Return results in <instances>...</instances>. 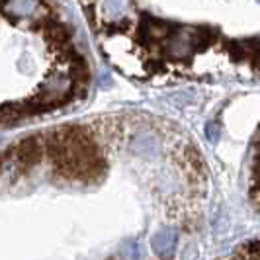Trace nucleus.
<instances>
[{
	"mask_svg": "<svg viewBox=\"0 0 260 260\" xmlns=\"http://www.w3.org/2000/svg\"><path fill=\"white\" fill-rule=\"evenodd\" d=\"M73 88V80L69 77H63V75H59V77H53L49 82H47V86L43 88V96H41V102L43 104H51V102H61L63 98H65L67 94L71 92Z\"/></svg>",
	"mask_w": 260,
	"mask_h": 260,
	"instance_id": "f257e3e1",
	"label": "nucleus"
},
{
	"mask_svg": "<svg viewBox=\"0 0 260 260\" xmlns=\"http://www.w3.org/2000/svg\"><path fill=\"white\" fill-rule=\"evenodd\" d=\"M198 45V38L192 31H178L176 36L169 39V55L172 57H188L190 53L196 49Z\"/></svg>",
	"mask_w": 260,
	"mask_h": 260,
	"instance_id": "f03ea898",
	"label": "nucleus"
},
{
	"mask_svg": "<svg viewBox=\"0 0 260 260\" xmlns=\"http://www.w3.org/2000/svg\"><path fill=\"white\" fill-rule=\"evenodd\" d=\"M176 241H178V235H176L174 229H160L158 233H155L151 245H153V250L156 252V256L169 258L170 254L174 252V248H176Z\"/></svg>",
	"mask_w": 260,
	"mask_h": 260,
	"instance_id": "7ed1b4c3",
	"label": "nucleus"
},
{
	"mask_svg": "<svg viewBox=\"0 0 260 260\" xmlns=\"http://www.w3.org/2000/svg\"><path fill=\"white\" fill-rule=\"evenodd\" d=\"M41 8L39 0H6L4 2V12L14 18H31Z\"/></svg>",
	"mask_w": 260,
	"mask_h": 260,
	"instance_id": "20e7f679",
	"label": "nucleus"
},
{
	"mask_svg": "<svg viewBox=\"0 0 260 260\" xmlns=\"http://www.w3.org/2000/svg\"><path fill=\"white\" fill-rule=\"evenodd\" d=\"M131 10L129 0H106L104 2V16L108 20H119L127 16Z\"/></svg>",
	"mask_w": 260,
	"mask_h": 260,
	"instance_id": "39448f33",
	"label": "nucleus"
}]
</instances>
